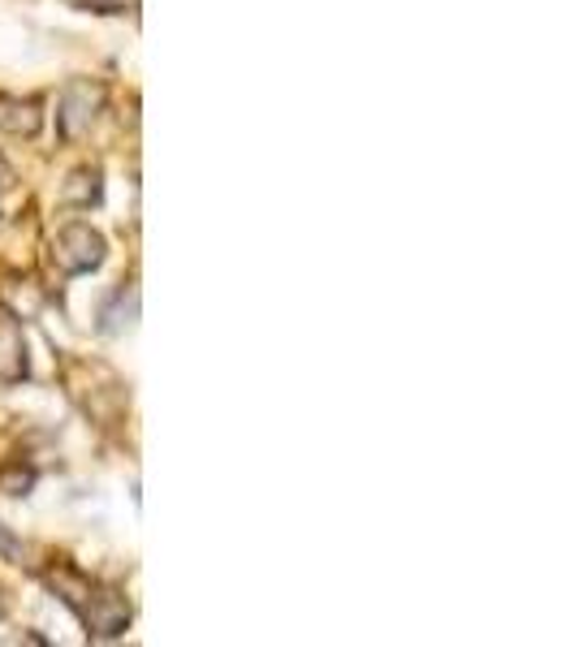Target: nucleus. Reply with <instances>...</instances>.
<instances>
[{
  "label": "nucleus",
  "mask_w": 574,
  "mask_h": 647,
  "mask_svg": "<svg viewBox=\"0 0 574 647\" xmlns=\"http://www.w3.org/2000/svg\"><path fill=\"white\" fill-rule=\"evenodd\" d=\"M105 255H109V246H105V237H100L91 224H65V229L57 233V242H52L57 268H61V272H74V277L96 272V268L105 264Z\"/></svg>",
  "instance_id": "1"
},
{
  "label": "nucleus",
  "mask_w": 574,
  "mask_h": 647,
  "mask_svg": "<svg viewBox=\"0 0 574 647\" xmlns=\"http://www.w3.org/2000/svg\"><path fill=\"white\" fill-rule=\"evenodd\" d=\"M26 376V337L9 312L0 316V384H17Z\"/></svg>",
  "instance_id": "4"
},
{
  "label": "nucleus",
  "mask_w": 574,
  "mask_h": 647,
  "mask_svg": "<svg viewBox=\"0 0 574 647\" xmlns=\"http://www.w3.org/2000/svg\"><path fill=\"white\" fill-rule=\"evenodd\" d=\"M83 622H87V635L96 644H113L130 631V605L117 591H91L83 600Z\"/></svg>",
  "instance_id": "3"
},
{
  "label": "nucleus",
  "mask_w": 574,
  "mask_h": 647,
  "mask_svg": "<svg viewBox=\"0 0 574 647\" xmlns=\"http://www.w3.org/2000/svg\"><path fill=\"white\" fill-rule=\"evenodd\" d=\"M44 125V112L35 100H22V96H0V130L13 134V138H30L39 134Z\"/></svg>",
  "instance_id": "5"
},
{
  "label": "nucleus",
  "mask_w": 574,
  "mask_h": 647,
  "mask_svg": "<svg viewBox=\"0 0 574 647\" xmlns=\"http://www.w3.org/2000/svg\"><path fill=\"white\" fill-rule=\"evenodd\" d=\"M0 552H4V557H9V561H22V544H17V539L9 536V532H4V527H0Z\"/></svg>",
  "instance_id": "12"
},
{
  "label": "nucleus",
  "mask_w": 574,
  "mask_h": 647,
  "mask_svg": "<svg viewBox=\"0 0 574 647\" xmlns=\"http://www.w3.org/2000/svg\"><path fill=\"white\" fill-rule=\"evenodd\" d=\"M61 199H65L70 208H91V204L100 199V169H78V173H70V182L61 186Z\"/></svg>",
  "instance_id": "7"
},
{
  "label": "nucleus",
  "mask_w": 574,
  "mask_h": 647,
  "mask_svg": "<svg viewBox=\"0 0 574 647\" xmlns=\"http://www.w3.org/2000/svg\"><path fill=\"white\" fill-rule=\"evenodd\" d=\"M0 298L9 303V316H13V320H30V316H35L39 307H44V298H39V294H35V290H30L26 281H22V294L4 285V290H0Z\"/></svg>",
  "instance_id": "9"
},
{
  "label": "nucleus",
  "mask_w": 574,
  "mask_h": 647,
  "mask_svg": "<svg viewBox=\"0 0 574 647\" xmlns=\"http://www.w3.org/2000/svg\"><path fill=\"white\" fill-rule=\"evenodd\" d=\"M0 618H4V596H0Z\"/></svg>",
  "instance_id": "14"
},
{
  "label": "nucleus",
  "mask_w": 574,
  "mask_h": 647,
  "mask_svg": "<svg viewBox=\"0 0 574 647\" xmlns=\"http://www.w3.org/2000/svg\"><path fill=\"white\" fill-rule=\"evenodd\" d=\"M100 328L105 332H125V328H134V320H138V285H121L113 298H109V307L100 312Z\"/></svg>",
  "instance_id": "6"
},
{
  "label": "nucleus",
  "mask_w": 574,
  "mask_h": 647,
  "mask_svg": "<svg viewBox=\"0 0 574 647\" xmlns=\"http://www.w3.org/2000/svg\"><path fill=\"white\" fill-rule=\"evenodd\" d=\"M100 108H105V87L91 83V78H74L61 91V105H57V130H61V138H83L96 125Z\"/></svg>",
  "instance_id": "2"
},
{
  "label": "nucleus",
  "mask_w": 574,
  "mask_h": 647,
  "mask_svg": "<svg viewBox=\"0 0 574 647\" xmlns=\"http://www.w3.org/2000/svg\"><path fill=\"white\" fill-rule=\"evenodd\" d=\"M48 583H52V591H57L70 609H83V600L91 596V583H87L83 574H74V570H57Z\"/></svg>",
  "instance_id": "8"
},
{
  "label": "nucleus",
  "mask_w": 574,
  "mask_h": 647,
  "mask_svg": "<svg viewBox=\"0 0 574 647\" xmlns=\"http://www.w3.org/2000/svg\"><path fill=\"white\" fill-rule=\"evenodd\" d=\"M35 488V466H22V462H9L0 471V492L4 497H26Z\"/></svg>",
  "instance_id": "10"
},
{
  "label": "nucleus",
  "mask_w": 574,
  "mask_h": 647,
  "mask_svg": "<svg viewBox=\"0 0 574 647\" xmlns=\"http://www.w3.org/2000/svg\"><path fill=\"white\" fill-rule=\"evenodd\" d=\"M83 4H91V9H100V13H125V9H134L138 0H83Z\"/></svg>",
  "instance_id": "11"
},
{
  "label": "nucleus",
  "mask_w": 574,
  "mask_h": 647,
  "mask_svg": "<svg viewBox=\"0 0 574 647\" xmlns=\"http://www.w3.org/2000/svg\"><path fill=\"white\" fill-rule=\"evenodd\" d=\"M13 182H17V173H13V169L0 160V195H9V191H13Z\"/></svg>",
  "instance_id": "13"
}]
</instances>
